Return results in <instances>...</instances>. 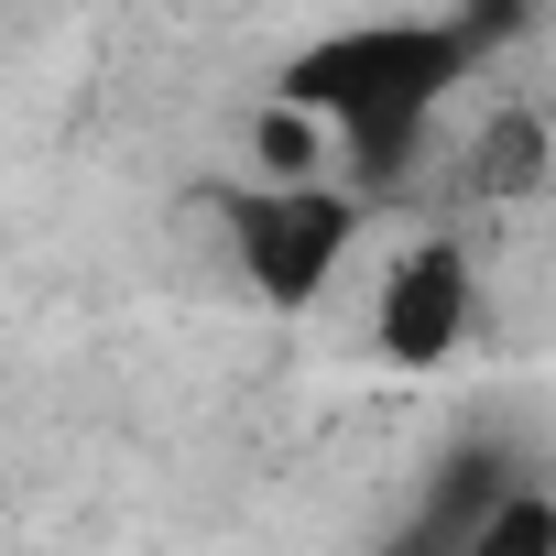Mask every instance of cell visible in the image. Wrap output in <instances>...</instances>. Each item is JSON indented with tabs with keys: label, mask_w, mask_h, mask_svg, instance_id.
Masks as SVG:
<instances>
[{
	"label": "cell",
	"mask_w": 556,
	"mask_h": 556,
	"mask_svg": "<svg viewBox=\"0 0 556 556\" xmlns=\"http://www.w3.org/2000/svg\"><path fill=\"white\" fill-rule=\"evenodd\" d=\"M469 55H480V23L447 12V23H415V12H382V23H350V34H317L295 66H285V99H306L328 131H339V175L361 197H393L437 131V110L469 88Z\"/></svg>",
	"instance_id": "1"
},
{
	"label": "cell",
	"mask_w": 556,
	"mask_h": 556,
	"mask_svg": "<svg viewBox=\"0 0 556 556\" xmlns=\"http://www.w3.org/2000/svg\"><path fill=\"white\" fill-rule=\"evenodd\" d=\"M218 218H229L240 285H251L273 317H306L339 273H350V251H361V229H371V197L339 186V175H328V186H229Z\"/></svg>",
	"instance_id": "2"
},
{
	"label": "cell",
	"mask_w": 556,
	"mask_h": 556,
	"mask_svg": "<svg viewBox=\"0 0 556 556\" xmlns=\"http://www.w3.org/2000/svg\"><path fill=\"white\" fill-rule=\"evenodd\" d=\"M480 328V262L458 229H415L371 285V350L393 371H447Z\"/></svg>",
	"instance_id": "3"
},
{
	"label": "cell",
	"mask_w": 556,
	"mask_h": 556,
	"mask_svg": "<svg viewBox=\"0 0 556 556\" xmlns=\"http://www.w3.org/2000/svg\"><path fill=\"white\" fill-rule=\"evenodd\" d=\"M545 175H556V121H545V110H523V99L480 110V131L458 142V186H469L480 207H523Z\"/></svg>",
	"instance_id": "4"
},
{
	"label": "cell",
	"mask_w": 556,
	"mask_h": 556,
	"mask_svg": "<svg viewBox=\"0 0 556 556\" xmlns=\"http://www.w3.org/2000/svg\"><path fill=\"white\" fill-rule=\"evenodd\" d=\"M339 175V131L306 110V99H285L273 88L262 110H251V186H328ZM350 186V175H339Z\"/></svg>",
	"instance_id": "5"
},
{
	"label": "cell",
	"mask_w": 556,
	"mask_h": 556,
	"mask_svg": "<svg viewBox=\"0 0 556 556\" xmlns=\"http://www.w3.org/2000/svg\"><path fill=\"white\" fill-rule=\"evenodd\" d=\"M458 556H556V480H534V469H523V480L469 523V545H458Z\"/></svg>",
	"instance_id": "6"
},
{
	"label": "cell",
	"mask_w": 556,
	"mask_h": 556,
	"mask_svg": "<svg viewBox=\"0 0 556 556\" xmlns=\"http://www.w3.org/2000/svg\"><path fill=\"white\" fill-rule=\"evenodd\" d=\"M458 12H469V23H502V12H523V0H458Z\"/></svg>",
	"instance_id": "7"
}]
</instances>
